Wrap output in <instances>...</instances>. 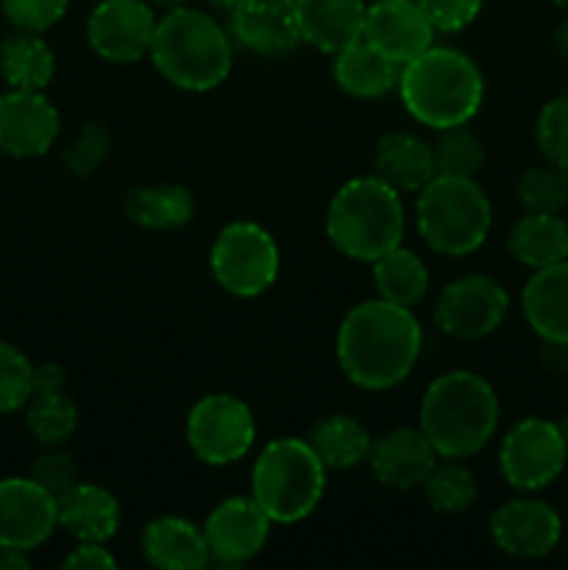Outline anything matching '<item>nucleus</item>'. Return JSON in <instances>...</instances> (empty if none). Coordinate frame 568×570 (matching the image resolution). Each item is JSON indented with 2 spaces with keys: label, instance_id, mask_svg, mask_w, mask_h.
<instances>
[{
  "label": "nucleus",
  "instance_id": "obj_32",
  "mask_svg": "<svg viewBox=\"0 0 568 570\" xmlns=\"http://www.w3.org/2000/svg\"><path fill=\"white\" fill-rule=\"evenodd\" d=\"M26 426L42 445H65L78 429V406L65 393H33L26 404Z\"/></svg>",
  "mask_w": 568,
  "mask_h": 570
},
{
  "label": "nucleus",
  "instance_id": "obj_31",
  "mask_svg": "<svg viewBox=\"0 0 568 570\" xmlns=\"http://www.w3.org/2000/svg\"><path fill=\"white\" fill-rule=\"evenodd\" d=\"M423 495L438 515H462L477 504L479 484L462 460H438L423 482Z\"/></svg>",
  "mask_w": 568,
  "mask_h": 570
},
{
  "label": "nucleus",
  "instance_id": "obj_43",
  "mask_svg": "<svg viewBox=\"0 0 568 570\" xmlns=\"http://www.w3.org/2000/svg\"><path fill=\"white\" fill-rule=\"evenodd\" d=\"M540 362H543L549 373H568V343H549V340H543Z\"/></svg>",
  "mask_w": 568,
  "mask_h": 570
},
{
  "label": "nucleus",
  "instance_id": "obj_17",
  "mask_svg": "<svg viewBox=\"0 0 568 570\" xmlns=\"http://www.w3.org/2000/svg\"><path fill=\"white\" fill-rule=\"evenodd\" d=\"M434 33L438 31L418 0H373L362 28V39L399 67L410 65L423 50L432 48Z\"/></svg>",
  "mask_w": 568,
  "mask_h": 570
},
{
  "label": "nucleus",
  "instance_id": "obj_36",
  "mask_svg": "<svg viewBox=\"0 0 568 570\" xmlns=\"http://www.w3.org/2000/svg\"><path fill=\"white\" fill-rule=\"evenodd\" d=\"M111 154V134L104 122H87L76 137L67 142L61 161L70 170V176L89 178L104 167Z\"/></svg>",
  "mask_w": 568,
  "mask_h": 570
},
{
  "label": "nucleus",
  "instance_id": "obj_24",
  "mask_svg": "<svg viewBox=\"0 0 568 570\" xmlns=\"http://www.w3.org/2000/svg\"><path fill=\"white\" fill-rule=\"evenodd\" d=\"M373 176L399 193H418L438 176L432 145L407 131L384 134L373 148Z\"/></svg>",
  "mask_w": 568,
  "mask_h": 570
},
{
  "label": "nucleus",
  "instance_id": "obj_8",
  "mask_svg": "<svg viewBox=\"0 0 568 570\" xmlns=\"http://www.w3.org/2000/svg\"><path fill=\"white\" fill-rule=\"evenodd\" d=\"M209 271L223 293L234 298H256L276 284L282 254L265 226L234 220L223 226L212 243Z\"/></svg>",
  "mask_w": 568,
  "mask_h": 570
},
{
  "label": "nucleus",
  "instance_id": "obj_21",
  "mask_svg": "<svg viewBox=\"0 0 568 570\" xmlns=\"http://www.w3.org/2000/svg\"><path fill=\"white\" fill-rule=\"evenodd\" d=\"M301 42L321 53H340L360 42L365 28V0H293Z\"/></svg>",
  "mask_w": 568,
  "mask_h": 570
},
{
  "label": "nucleus",
  "instance_id": "obj_38",
  "mask_svg": "<svg viewBox=\"0 0 568 570\" xmlns=\"http://www.w3.org/2000/svg\"><path fill=\"white\" fill-rule=\"evenodd\" d=\"M0 6L14 28L45 33L67 14L70 0H0Z\"/></svg>",
  "mask_w": 568,
  "mask_h": 570
},
{
  "label": "nucleus",
  "instance_id": "obj_23",
  "mask_svg": "<svg viewBox=\"0 0 568 570\" xmlns=\"http://www.w3.org/2000/svg\"><path fill=\"white\" fill-rule=\"evenodd\" d=\"M521 312L540 340L568 343V259L529 276L521 289Z\"/></svg>",
  "mask_w": 568,
  "mask_h": 570
},
{
  "label": "nucleus",
  "instance_id": "obj_40",
  "mask_svg": "<svg viewBox=\"0 0 568 570\" xmlns=\"http://www.w3.org/2000/svg\"><path fill=\"white\" fill-rule=\"evenodd\" d=\"M423 14L434 26L438 33L466 31L482 11L484 0H418Z\"/></svg>",
  "mask_w": 568,
  "mask_h": 570
},
{
  "label": "nucleus",
  "instance_id": "obj_18",
  "mask_svg": "<svg viewBox=\"0 0 568 570\" xmlns=\"http://www.w3.org/2000/svg\"><path fill=\"white\" fill-rule=\"evenodd\" d=\"M438 460V451L432 449L421 429L399 426L373 438L365 465L371 468L373 479L382 488L410 493V490L423 488Z\"/></svg>",
  "mask_w": 568,
  "mask_h": 570
},
{
  "label": "nucleus",
  "instance_id": "obj_20",
  "mask_svg": "<svg viewBox=\"0 0 568 570\" xmlns=\"http://www.w3.org/2000/svg\"><path fill=\"white\" fill-rule=\"evenodd\" d=\"M139 551L159 570H200L212 562L204 529L182 515H159L145 523Z\"/></svg>",
  "mask_w": 568,
  "mask_h": 570
},
{
  "label": "nucleus",
  "instance_id": "obj_19",
  "mask_svg": "<svg viewBox=\"0 0 568 570\" xmlns=\"http://www.w3.org/2000/svg\"><path fill=\"white\" fill-rule=\"evenodd\" d=\"M228 37L256 56H287L301 45L293 0H239L228 11Z\"/></svg>",
  "mask_w": 568,
  "mask_h": 570
},
{
  "label": "nucleus",
  "instance_id": "obj_1",
  "mask_svg": "<svg viewBox=\"0 0 568 570\" xmlns=\"http://www.w3.org/2000/svg\"><path fill=\"white\" fill-rule=\"evenodd\" d=\"M423 328L412 309L371 298L345 312L337 326L334 354L343 376L368 393L393 390L415 371Z\"/></svg>",
  "mask_w": 568,
  "mask_h": 570
},
{
  "label": "nucleus",
  "instance_id": "obj_26",
  "mask_svg": "<svg viewBox=\"0 0 568 570\" xmlns=\"http://www.w3.org/2000/svg\"><path fill=\"white\" fill-rule=\"evenodd\" d=\"M507 250L529 271L568 259V223L560 215L523 212L507 234Z\"/></svg>",
  "mask_w": 568,
  "mask_h": 570
},
{
  "label": "nucleus",
  "instance_id": "obj_12",
  "mask_svg": "<svg viewBox=\"0 0 568 570\" xmlns=\"http://www.w3.org/2000/svg\"><path fill=\"white\" fill-rule=\"evenodd\" d=\"M159 17L148 0H100L87 20V42L109 65L145 59Z\"/></svg>",
  "mask_w": 568,
  "mask_h": 570
},
{
  "label": "nucleus",
  "instance_id": "obj_15",
  "mask_svg": "<svg viewBox=\"0 0 568 570\" xmlns=\"http://www.w3.org/2000/svg\"><path fill=\"white\" fill-rule=\"evenodd\" d=\"M59 529L56 495L31 476L0 479V546L31 554Z\"/></svg>",
  "mask_w": 568,
  "mask_h": 570
},
{
  "label": "nucleus",
  "instance_id": "obj_30",
  "mask_svg": "<svg viewBox=\"0 0 568 570\" xmlns=\"http://www.w3.org/2000/svg\"><path fill=\"white\" fill-rule=\"evenodd\" d=\"M373 267V287H376L379 298L390 301L404 309H415L429 293V267L423 265L421 256L415 250L395 245L393 250L379 256L371 262Z\"/></svg>",
  "mask_w": 568,
  "mask_h": 570
},
{
  "label": "nucleus",
  "instance_id": "obj_44",
  "mask_svg": "<svg viewBox=\"0 0 568 570\" xmlns=\"http://www.w3.org/2000/svg\"><path fill=\"white\" fill-rule=\"evenodd\" d=\"M26 568H31V557H28V551L0 546V570H26Z\"/></svg>",
  "mask_w": 568,
  "mask_h": 570
},
{
  "label": "nucleus",
  "instance_id": "obj_48",
  "mask_svg": "<svg viewBox=\"0 0 568 570\" xmlns=\"http://www.w3.org/2000/svg\"><path fill=\"white\" fill-rule=\"evenodd\" d=\"M557 426H560V434H562V440H566V445H568V412H566V415L560 417V421H557Z\"/></svg>",
  "mask_w": 568,
  "mask_h": 570
},
{
  "label": "nucleus",
  "instance_id": "obj_6",
  "mask_svg": "<svg viewBox=\"0 0 568 570\" xmlns=\"http://www.w3.org/2000/svg\"><path fill=\"white\" fill-rule=\"evenodd\" d=\"M326 473L304 438H276L256 454L251 499L273 523L290 527L317 510L326 493Z\"/></svg>",
  "mask_w": 568,
  "mask_h": 570
},
{
  "label": "nucleus",
  "instance_id": "obj_4",
  "mask_svg": "<svg viewBox=\"0 0 568 570\" xmlns=\"http://www.w3.org/2000/svg\"><path fill=\"white\" fill-rule=\"evenodd\" d=\"M148 56L156 72L176 89L209 92L232 72L234 42L215 17L184 3L159 17Z\"/></svg>",
  "mask_w": 568,
  "mask_h": 570
},
{
  "label": "nucleus",
  "instance_id": "obj_47",
  "mask_svg": "<svg viewBox=\"0 0 568 570\" xmlns=\"http://www.w3.org/2000/svg\"><path fill=\"white\" fill-rule=\"evenodd\" d=\"M148 3L161 6V9H176V6H184L187 0H148Z\"/></svg>",
  "mask_w": 568,
  "mask_h": 570
},
{
  "label": "nucleus",
  "instance_id": "obj_9",
  "mask_svg": "<svg viewBox=\"0 0 568 570\" xmlns=\"http://www.w3.org/2000/svg\"><path fill=\"white\" fill-rule=\"evenodd\" d=\"M189 451L204 465L226 468L248 456L256 440L254 412L232 393H209L193 404L184 423Z\"/></svg>",
  "mask_w": 568,
  "mask_h": 570
},
{
  "label": "nucleus",
  "instance_id": "obj_10",
  "mask_svg": "<svg viewBox=\"0 0 568 570\" xmlns=\"http://www.w3.org/2000/svg\"><path fill=\"white\" fill-rule=\"evenodd\" d=\"M568 462V445L557 421L523 417L512 423L499 445V473L518 493H538L560 479Z\"/></svg>",
  "mask_w": 568,
  "mask_h": 570
},
{
  "label": "nucleus",
  "instance_id": "obj_13",
  "mask_svg": "<svg viewBox=\"0 0 568 570\" xmlns=\"http://www.w3.org/2000/svg\"><path fill=\"white\" fill-rule=\"evenodd\" d=\"M490 538L501 554L516 560H543L560 546L562 518L543 499L527 493L496 507L490 515Z\"/></svg>",
  "mask_w": 568,
  "mask_h": 570
},
{
  "label": "nucleus",
  "instance_id": "obj_27",
  "mask_svg": "<svg viewBox=\"0 0 568 570\" xmlns=\"http://www.w3.org/2000/svg\"><path fill=\"white\" fill-rule=\"evenodd\" d=\"M126 217L148 232H176L193 223L195 195L184 184H145L126 195Z\"/></svg>",
  "mask_w": 568,
  "mask_h": 570
},
{
  "label": "nucleus",
  "instance_id": "obj_34",
  "mask_svg": "<svg viewBox=\"0 0 568 570\" xmlns=\"http://www.w3.org/2000/svg\"><path fill=\"white\" fill-rule=\"evenodd\" d=\"M438 176L477 178L484 165V145L468 126H451L438 131L432 142Z\"/></svg>",
  "mask_w": 568,
  "mask_h": 570
},
{
  "label": "nucleus",
  "instance_id": "obj_28",
  "mask_svg": "<svg viewBox=\"0 0 568 570\" xmlns=\"http://www.w3.org/2000/svg\"><path fill=\"white\" fill-rule=\"evenodd\" d=\"M304 440L326 471H351V468L365 465L373 443L371 432L345 412L321 417Z\"/></svg>",
  "mask_w": 568,
  "mask_h": 570
},
{
  "label": "nucleus",
  "instance_id": "obj_3",
  "mask_svg": "<svg viewBox=\"0 0 568 570\" xmlns=\"http://www.w3.org/2000/svg\"><path fill=\"white\" fill-rule=\"evenodd\" d=\"M399 98L407 115L432 131L468 126L484 104V76L477 61L449 45H432L401 67Z\"/></svg>",
  "mask_w": 568,
  "mask_h": 570
},
{
  "label": "nucleus",
  "instance_id": "obj_49",
  "mask_svg": "<svg viewBox=\"0 0 568 570\" xmlns=\"http://www.w3.org/2000/svg\"><path fill=\"white\" fill-rule=\"evenodd\" d=\"M551 3H555V6H557V9L568 11V0H551Z\"/></svg>",
  "mask_w": 568,
  "mask_h": 570
},
{
  "label": "nucleus",
  "instance_id": "obj_37",
  "mask_svg": "<svg viewBox=\"0 0 568 570\" xmlns=\"http://www.w3.org/2000/svg\"><path fill=\"white\" fill-rule=\"evenodd\" d=\"M535 139L546 161L568 170V92L557 95L540 109Z\"/></svg>",
  "mask_w": 568,
  "mask_h": 570
},
{
  "label": "nucleus",
  "instance_id": "obj_11",
  "mask_svg": "<svg viewBox=\"0 0 568 570\" xmlns=\"http://www.w3.org/2000/svg\"><path fill=\"white\" fill-rule=\"evenodd\" d=\"M510 312V293L484 273H468L454 278L438 293L432 321L445 337L473 343L484 340L505 323Z\"/></svg>",
  "mask_w": 568,
  "mask_h": 570
},
{
  "label": "nucleus",
  "instance_id": "obj_46",
  "mask_svg": "<svg viewBox=\"0 0 568 570\" xmlns=\"http://www.w3.org/2000/svg\"><path fill=\"white\" fill-rule=\"evenodd\" d=\"M206 3L215 6V9H221V11H232L239 0H206Z\"/></svg>",
  "mask_w": 568,
  "mask_h": 570
},
{
  "label": "nucleus",
  "instance_id": "obj_45",
  "mask_svg": "<svg viewBox=\"0 0 568 570\" xmlns=\"http://www.w3.org/2000/svg\"><path fill=\"white\" fill-rule=\"evenodd\" d=\"M551 48H555V53L560 56V59L568 61V11L566 17L557 22L555 31H551Z\"/></svg>",
  "mask_w": 568,
  "mask_h": 570
},
{
  "label": "nucleus",
  "instance_id": "obj_16",
  "mask_svg": "<svg viewBox=\"0 0 568 570\" xmlns=\"http://www.w3.org/2000/svg\"><path fill=\"white\" fill-rule=\"evenodd\" d=\"M61 117L45 92H0V150L14 159H37L56 145Z\"/></svg>",
  "mask_w": 568,
  "mask_h": 570
},
{
  "label": "nucleus",
  "instance_id": "obj_7",
  "mask_svg": "<svg viewBox=\"0 0 568 570\" xmlns=\"http://www.w3.org/2000/svg\"><path fill=\"white\" fill-rule=\"evenodd\" d=\"M415 226L440 256H471L488 239L493 206L477 178L434 176L418 189Z\"/></svg>",
  "mask_w": 568,
  "mask_h": 570
},
{
  "label": "nucleus",
  "instance_id": "obj_25",
  "mask_svg": "<svg viewBox=\"0 0 568 570\" xmlns=\"http://www.w3.org/2000/svg\"><path fill=\"white\" fill-rule=\"evenodd\" d=\"M334 83L345 95L356 100H376L399 89L401 67L395 61L384 59L379 50H373L365 39L349 45L340 53H334L332 65Z\"/></svg>",
  "mask_w": 568,
  "mask_h": 570
},
{
  "label": "nucleus",
  "instance_id": "obj_29",
  "mask_svg": "<svg viewBox=\"0 0 568 570\" xmlns=\"http://www.w3.org/2000/svg\"><path fill=\"white\" fill-rule=\"evenodd\" d=\"M0 76L9 89H28L45 92L56 76V56L42 33L14 31L0 42Z\"/></svg>",
  "mask_w": 568,
  "mask_h": 570
},
{
  "label": "nucleus",
  "instance_id": "obj_33",
  "mask_svg": "<svg viewBox=\"0 0 568 570\" xmlns=\"http://www.w3.org/2000/svg\"><path fill=\"white\" fill-rule=\"evenodd\" d=\"M516 200L523 212H546V215H560L568 209V170L551 165L527 167L516 181Z\"/></svg>",
  "mask_w": 568,
  "mask_h": 570
},
{
  "label": "nucleus",
  "instance_id": "obj_42",
  "mask_svg": "<svg viewBox=\"0 0 568 570\" xmlns=\"http://www.w3.org/2000/svg\"><path fill=\"white\" fill-rule=\"evenodd\" d=\"M67 371L59 362H42L33 365V393H65Z\"/></svg>",
  "mask_w": 568,
  "mask_h": 570
},
{
  "label": "nucleus",
  "instance_id": "obj_35",
  "mask_svg": "<svg viewBox=\"0 0 568 570\" xmlns=\"http://www.w3.org/2000/svg\"><path fill=\"white\" fill-rule=\"evenodd\" d=\"M33 395V365L14 343L0 340V415L22 410Z\"/></svg>",
  "mask_w": 568,
  "mask_h": 570
},
{
  "label": "nucleus",
  "instance_id": "obj_5",
  "mask_svg": "<svg viewBox=\"0 0 568 570\" xmlns=\"http://www.w3.org/2000/svg\"><path fill=\"white\" fill-rule=\"evenodd\" d=\"M404 200L399 189L376 176H356L326 206V237L337 254L354 262H376L404 239Z\"/></svg>",
  "mask_w": 568,
  "mask_h": 570
},
{
  "label": "nucleus",
  "instance_id": "obj_39",
  "mask_svg": "<svg viewBox=\"0 0 568 570\" xmlns=\"http://www.w3.org/2000/svg\"><path fill=\"white\" fill-rule=\"evenodd\" d=\"M28 476L37 484H42L48 493L61 495L78 482V465L72 460V454H67L61 445H45L42 454L31 462Z\"/></svg>",
  "mask_w": 568,
  "mask_h": 570
},
{
  "label": "nucleus",
  "instance_id": "obj_2",
  "mask_svg": "<svg viewBox=\"0 0 568 570\" xmlns=\"http://www.w3.org/2000/svg\"><path fill=\"white\" fill-rule=\"evenodd\" d=\"M499 415V395L488 379L473 371H445L423 390L418 429L440 460H468L493 440Z\"/></svg>",
  "mask_w": 568,
  "mask_h": 570
},
{
  "label": "nucleus",
  "instance_id": "obj_41",
  "mask_svg": "<svg viewBox=\"0 0 568 570\" xmlns=\"http://www.w3.org/2000/svg\"><path fill=\"white\" fill-rule=\"evenodd\" d=\"M61 568L70 570H115L117 560L106 543H78L70 554L61 560Z\"/></svg>",
  "mask_w": 568,
  "mask_h": 570
},
{
  "label": "nucleus",
  "instance_id": "obj_14",
  "mask_svg": "<svg viewBox=\"0 0 568 570\" xmlns=\"http://www.w3.org/2000/svg\"><path fill=\"white\" fill-rule=\"evenodd\" d=\"M212 562L245 566L265 551L273 521L251 495H228L200 523Z\"/></svg>",
  "mask_w": 568,
  "mask_h": 570
},
{
  "label": "nucleus",
  "instance_id": "obj_22",
  "mask_svg": "<svg viewBox=\"0 0 568 570\" xmlns=\"http://www.w3.org/2000/svg\"><path fill=\"white\" fill-rule=\"evenodd\" d=\"M59 527L78 543H109L120 529V501L95 482H76L56 495Z\"/></svg>",
  "mask_w": 568,
  "mask_h": 570
}]
</instances>
